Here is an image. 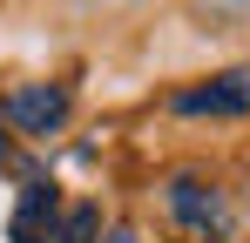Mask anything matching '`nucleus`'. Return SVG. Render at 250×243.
Here are the masks:
<instances>
[{
  "label": "nucleus",
  "instance_id": "1",
  "mask_svg": "<svg viewBox=\"0 0 250 243\" xmlns=\"http://www.w3.org/2000/svg\"><path fill=\"white\" fill-rule=\"evenodd\" d=\"M163 202H169V216L189 230V237H230V196L216 189V182H203V176H169V189H163Z\"/></svg>",
  "mask_w": 250,
  "mask_h": 243
},
{
  "label": "nucleus",
  "instance_id": "2",
  "mask_svg": "<svg viewBox=\"0 0 250 243\" xmlns=\"http://www.w3.org/2000/svg\"><path fill=\"white\" fill-rule=\"evenodd\" d=\"M7 122L27 128V135H54V128L68 122V88H54V81H27V88H14V95H7Z\"/></svg>",
  "mask_w": 250,
  "mask_h": 243
},
{
  "label": "nucleus",
  "instance_id": "3",
  "mask_svg": "<svg viewBox=\"0 0 250 243\" xmlns=\"http://www.w3.org/2000/svg\"><path fill=\"white\" fill-rule=\"evenodd\" d=\"M54 230H61L54 182H27V189H21V209H14V223H7V237H14V243H54Z\"/></svg>",
  "mask_w": 250,
  "mask_h": 243
},
{
  "label": "nucleus",
  "instance_id": "4",
  "mask_svg": "<svg viewBox=\"0 0 250 243\" xmlns=\"http://www.w3.org/2000/svg\"><path fill=\"white\" fill-rule=\"evenodd\" d=\"M250 108V75H216L209 88L176 95V115H244Z\"/></svg>",
  "mask_w": 250,
  "mask_h": 243
},
{
  "label": "nucleus",
  "instance_id": "5",
  "mask_svg": "<svg viewBox=\"0 0 250 243\" xmlns=\"http://www.w3.org/2000/svg\"><path fill=\"white\" fill-rule=\"evenodd\" d=\"M95 237H102V209L95 202H75L61 216V230H54V243H95Z\"/></svg>",
  "mask_w": 250,
  "mask_h": 243
},
{
  "label": "nucleus",
  "instance_id": "6",
  "mask_svg": "<svg viewBox=\"0 0 250 243\" xmlns=\"http://www.w3.org/2000/svg\"><path fill=\"white\" fill-rule=\"evenodd\" d=\"M108 243H142V237H135V230H108Z\"/></svg>",
  "mask_w": 250,
  "mask_h": 243
},
{
  "label": "nucleus",
  "instance_id": "7",
  "mask_svg": "<svg viewBox=\"0 0 250 243\" xmlns=\"http://www.w3.org/2000/svg\"><path fill=\"white\" fill-rule=\"evenodd\" d=\"M0 162H7V135H0Z\"/></svg>",
  "mask_w": 250,
  "mask_h": 243
}]
</instances>
